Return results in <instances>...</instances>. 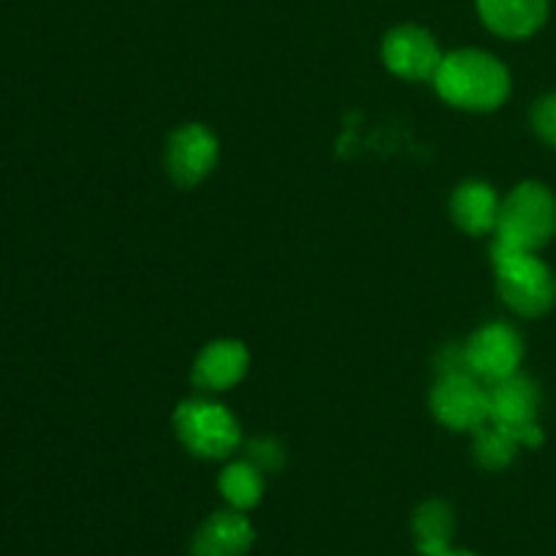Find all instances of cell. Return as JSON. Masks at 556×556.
Listing matches in <instances>:
<instances>
[{
	"instance_id": "cell-14",
	"label": "cell",
	"mask_w": 556,
	"mask_h": 556,
	"mask_svg": "<svg viewBox=\"0 0 556 556\" xmlns=\"http://www.w3.org/2000/svg\"><path fill=\"white\" fill-rule=\"evenodd\" d=\"M500 204L503 201L497 199L492 185L470 179V182L459 185L454 190V195H451V217H454L462 231L472 233V237H481V233H489L497 228Z\"/></svg>"
},
{
	"instance_id": "cell-5",
	"label": "cell",
	"mask_w": 556,
	"mask_h": 556,
	"mask_svg": "<svg viewBox=\"0 0 556 556\" xmlns=\"http://www.w3.org/2000/svg\"><path fill=\"white\" fill-rule=\"evenodd\" d=\"M434 418L454 432H476L489 421V391L472 372L440 375L429 396Z\"/></svg>"
},
{
	"instance_id": "cell-10",
	"label": "cell",
	"mask_w": 556,
	"mask_h": 556,
	"mask_svg": "<svg viewBox=\"0 0 556 556\" xmlns=\"http://www.w3.org/2000/svg\"><path fill=\"white\" fill-rule=\"evenodd\" d=\"M255 541L244 510H217L199 527L190 552L193 556H244Z\"/></svg>"
},
{
	"instance_id": "cell-6",
	"label": "cell",
	"mask_w": 556,
	"mask_h": 556,
	"mask_svg": "<svg viewBox=\"0 0 556 556\" xmlns=\"http://www.w3.org/2000/svg\"><path fill=\"white\" fill-rule=\"evenodd\" d=\"M465 356L476 378L483 383H497L519 372L525 345L514 326L486 324L465 342Z\"/></svg>"
},
{
	"instance_id": "cell-15",
	"label": "cell",
	"mask_w": 556,
	"mask_h": 556,
	"mask_svg": "<svg viewBox=\"0 0 556 556\" xmlns=\"http://www.w3.org/2000/svg\"><path fill=\"white\" fill-rule=\"evenodd\" d=\"M413 538L424 556H448L454 538V510L443 500H427L413 514Z\"/></svg>"
},
{
	"instance_id": "cell-9",
	"label": "cell",
	"mask_w": 556,
	"mask_h": 556,
	"mask_svg": "<svg viewBox=\"0 0 556 556\" xmlns=\"http://www.w3.org/2000/svg\"><path fill=\"white\" fill-rule=\"evenodd\" d=\"M489 391V421L503 424L510 429H527L535 424L538 407H541V391L525 375L486 383Z\"/></svg>"
},
{
	"instance_id": "cell-11",
	"label": "cell",
	"mask_w": 556,
	"mask_h": 556,
	"mask_svg": "<svg viewBox=\"0 0 556 556\" xmlns=\"http://www.w3.org/2000/svg\"><path fill=\"white\" fill-rule=\"evenodd\" d=\"M250 353L239 340H215L193 364V383L204 391H228L248 375Z\"/></svg>"
},
{
	"instance_id": "cell-12",
	"label": "cell",
	"mask_w": 556,
	"mask_h": 556,
	"mask_svg": "<svg viewBox=\"0 0 556 556\" xmlns=\"http://www.w3.org/2000/svg\"><path fill=\"white\" fill-rule=\"evenodd\" d=\"M481 22L503 38H527L548 20V0H478Z\"/></svg>"
},
{
	"instance_id": "cell-4",
	"label": "cell",
	"mask_w": 556,
	"mask_h": 556,
	"mask_svg": "<svg viewBox=\"0 0 556 556\" xmlns=\"http://www.w3.org/2000/svg\"><path fill=\"white\" fill-rule=\"evenodd\" d=\"M174 429L185 448L201 459H226L239 445L237 418L217 402H182L174 410Z\"/></svg>"
},
{
	"instance_id": "cell-3",
	"label": "cell",
	"mask_w": 556,
	"mask_h": 556,
	"mask_svg": "<svg viewBox=\"0 0 556 556\" xmlns=\"http://www.w3.org/2000/svg\"><path fill=\"white\" fill-rule=\"evenodd\" d=\"M556 231V199L541 182H521L500 204L494 242L538 253Z\"/></svg>"
},
{
	"instance_id": "cell-1",
	"label": "cell",
	"mask_w": 556,
	"mask_h": 556,
	"mask_svg": "<svg viewBox=\"0 0 556 556\" xmlns=\"http://www.w3.org/2000/svg\"><path fill=\"white\" fill-rule=\"evenodd\" d=\"M434 87L451 106L467 112H492L510 96V74L494 54L483 49H459L443 54Z\"/></svg>"
},
{
	"instance_id": "cell-18",
	"label": "cell",
	"mask_w": 556,
	"mask_h": 556,
	"mask_svg": "<svg viewBox=\"0 0 556 556\" xmlns=\"http://www.w3.org/2000/svg\"><path fill=\"white\" fill-rule=\"evenodd\" d=\"M248 462H253L261 472H275L282 467V448L275 440H253L248 443Z\"/></svg>"
},
{
	"instance_id": "cell-8",
	"label": "cell",
	"mask_w": 556,
	"mask_h": 556,
	"mask_svg": "<svg viewBox=\"0 0 556 556\" xmlns=\"http://www.w3.org/2000/svg\"><path fill=\"white\" fill-rule=\"evenodd\" d=\"M380 52H383L386 68L413 81L434 79L443 63V52L434 36L418 25H400L386 33Z\"/></svg>"
},
{
	"instance_id": "cell-17",
	"label": "cell",
	"mask_w": 556,
	"mask_h": 556,
	"mask_svg": "<svg viewBox=\"0 0 556 556\" xmlns=\"http://www.w3.org/2000/svg\"><path fill=\"white\" fill-rule=\"evenodd\" d=\"M532 128H535V134L546 144L556 147V92L535 103V109H532Z\"/></svg>"
},
{
	"instance_id": "cell-2",
	"label": "cell",
	"mask_w": 556,
	"mask_h": 556,
	"mask_svg": "<svg viewBox=\"0 0 556 556\" xmlns=\"http://www.w3.org/2000/svg\"><path fill=\"white\" fill-rule=\"evenodd\" d=\"M492 264L500 296L514 313L525 315V318H538L554 307L556 280L552 269L535 253L494 242Z\"/></svg>"
},
{
	"instance_id": "cell-13",
	"label": "cell",
	"mask_w": 556,
	"mask_h": 556,
	"mask_svg": "<svg viewBox=\"0 0 556 556\" xmlns=\"http://www.w3.org/2000/svg\"><path fill=\"white\" fill-rule=\"evenodd\" d=\"M543 443V432L538 424L527 429H510L503 427V424L486 421L483 427L476 429V459L478 465L486 467V470H505L510 462L519 454V445H535Z\"/></svg>"
},
{
	"instance_id": "cell-7",
	"label": "cell",
	"mask_w": 556,
	"mask_h": 556,
	"mask_svg": "<svg viewBox=\"0 0 556 556\" xmlns=\"http://www.w3.org/2000/svg\"><path fill=\"white\" fill-rule=\"evenodd\" d=\"M217 136L206 125L188 123L166 141V172L182 188H193L217 166Z\"/></svg>"
},
{
	"instance_id": "cell-19",
	"label": "cell",
	"mask_w": 556,
	"mask_h": 556,
	"mask_svg": "<svg viewBox=\"0 0 556 556\" xmlns=\"http://www.w3.org/2000/svg\"><path fill=\"white\" fill-rule=\"evenodd\" d=\"M448 556H476V554H467V552H451Z\"/></svg>"
},
{
	"instance_id": "cell-16",
	"label": "cell",
	"mask_w": 556,
	"mask_h": 556,
	"mask_svg": "<svg viewBox=\"0 0 556 556\" xmlns=\"http://www.w3.org/2000/svg\"><path fill=\"white\" fill-rule=\"evenodd\" d=\"M223 500L237 510H250L264 497V472L253 462H233L217 478Z\"/></svg>"
}]
</instances>
